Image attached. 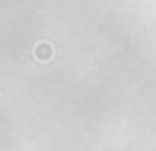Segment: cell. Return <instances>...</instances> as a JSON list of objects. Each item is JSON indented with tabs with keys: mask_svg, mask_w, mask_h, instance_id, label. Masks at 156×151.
<instances>
[{
	"mask_svg": "<svg viewBox=\"0 0 156 151\" xmlns=\"http://www.w3.org/2000/svg\"><path fill=\"white\" fill-rule=\"evenodd\" d=\"M34 56H37L39 61H49V58L54 56V49H51V44H49V41H39V44L34 46Z\"/></svg>",
	"mask_w": 156,
	"mask_h": 151,
	"instance_id": "obj_1",
	"label": "cell"
}]
</instances>
